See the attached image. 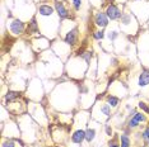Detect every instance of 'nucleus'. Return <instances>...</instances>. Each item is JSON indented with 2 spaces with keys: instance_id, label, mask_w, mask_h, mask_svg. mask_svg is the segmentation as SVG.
I'll return each instance as SVG.
<instances>
[{
  "instance_id": "1",
  "label": "nucleus",
  "mask_w": 149,
  "mask_h": 147,
  "mask_svg": "<svg viewBox=\"0 0 149 147\" xmlns=\"http://www.w3.org/2000/svg\"><path fill=\"white\" fill-rule=\"evenodd\" d=\"M106 15L108 16V19H111V21H117V19L121 18V15H123V12H121L120 6L117 4H115V3H111V4H108L106 6Z\"/></svg>"
},
{
  "instance_id": "2",
  "label": "nucleus",
  "mask_w": 149,
  "mask_h": 147,
  "mask_svg": "<svg viewBox=\"0 0 149 147\" xmlns=\"http://www.w3.org/2000/svg\"><path fill=\"white\" fill-rule=\"evenodd\" d=\"M26 29H27V27L21 19H13V21L9 23V31H10V33L14 36L23 34Z\"/></svg>"
},
{
  "instance_id": "3",
  "label": "nucleus",
  "mask_w": 149,
  "mask_h": 147,
  "mask_svg": "<svg viewBox=\"0 0 149 147\" xmlns=\"http://www.w3.org/2000/svg\"><path fill=\"white\" fill-rule=\"evenodd\" d=\"M108 16L106 15V13L104 12H96L94 13V19H93V22H94V24H96L100 29H103V28H106V27L108 25Z\"/></svg>"
},
{
  "instance_id": "4",
  "label": "nucleus",
  "mask_w": 149,
  "mask_h": 147,
  "mask_svg": "<svg viewBox=\"0 0 149 147\" xmlns=\"http://www.w3.org/2000/svg\"><path fill=\"white\" fill-rule=\"evenodd\" d=\"M78 36H79V31H78L77 27L72 28L70 31H68L64 36V41L65 43H68L69 46H75L78 42Z\"/></svg>"
},
{
  "instance_id": "5",
  "label": "nucleus",
  "mask_w": 149,
  "mask_h": 147,
  "mask_svg": "<svg viewBox=\"0 0 149 147\" xmlns=\"http://www.w3.org/2000/svg\"><path fill=\"white\" fill-rule=\"evenodd\" d=\"M54 8H55V12H56V14H57V16H59L60 19L69 18V10H68V8L65 6V3L64 1H61V0L55 1Z\"/></svg>"
},
{
  "instance_id": "6",
  "label": "nucleus",
  "mask_w": 149,
  "mask_h": 147,
  "mask_svg": "<svg viewBox=\"0 0 149 147\" xmlns=\"http://www.w3.org/2000/svg\"><path fill=\"white\" fill-rule=\"evenodd\" d=\"M145 122H147V117H145L144 113H134V115L129 121V128H135L140 123H145Z\"/></svg>"
},
{
  "instance_id": "7",
  "label": "nucleus",
  "mask_w": 149,
  "mask_h": 147,
  "mask_svg": "<svg viewBox=\"0 0 149 147\" xmlns=\"http://www.w3.org/2000/svg\"><path fill=\"white\" fill-rule=\"evenodd\" d=\"M54 13H56L54 6H51L50 4H42L38 6V13L37 14L40 16H52Z\"/></svg>"
},
{
  "instance_id": "8",
  "label": "nucleus",
  "mask_w": 149,
  "mask_h": 147,
  "mask_svg": "<svg viewBox=\"0 0 149 147\" xmlns=\"http://www.w3.org/2000/svg\"><path fill=\"white\" fill-rule=\"evenodd\" d=\"M138 84L139 86L144 88V86L149 85V70L148 69H143L139 75V79H138Z\"/></svg>"
},
{
  "instance_id": "9",
  "label": "nucleus",
  "mask_w": 149,
  "mask_h": 147,
  "mask_svg": "<svg viewBox=\"0 0 149 147\" xmlns=\"http://www.w3.org/2000/svg\"><path fill=\"white\" fill-rule=\"evenodd\" d=\"M84 139H86V131L84 129H77L72 135V141L77 145H82Z\"/></svg>"
},
{
  "instance_id": "10",
  "label": "nucleus",
  "mask_w": 149,
  "mask_h": 147,
  "mask_svg": "<svg viewBox=\"0 0 149 147\" xmlns=\"http://www.w3.org/2000/svg\"><path fill=\"white\" fill-rule=\"evenodd\" d=\"M38 29H40V24L37 23V19L33 16V18L31 19V22L28 23V25H27V33H28V34L38 33Z\"/></svg>"
},
{
  "instance_id": "11",
  "label": "nucleus",
  "mask_w": 149,
  "mask_h": 147,
  "mask_svg": "<svg viewBox=\"0 0 149 147\" xmlns=\"http://www.w3.org/2000/svg\"><path fill=\"white\" fill-rule=\"evenodd\" d=\"M18 98H21V93H18V91H8V94L5 95V100L9 103L14 102Z\"/></svg>"
},
{
  "instance_id": "12",
  "label": "nucleus",
  "mask_w": 149,
  "mask_h": 147,
  "mask_svg": "<svg viewBox=\"0 0 149 147\" xmlns=\"http://www.w3.org/2000/svg\"><path fill=\"white\" fill-rule=\"evenodd\" d=\"M118 103H120V99H118L117 96H115V95H108L107 96V104L110 105L111 108H115V106H117Z\"/></svg>"
},
{
  "instance_id": "13",
  "label": "nucleus",
  "mask_w": 149,
  "mask_h": 147,
  "mask_svg": "<svg viewBox=\"0 0 149 147\" xmlns=\"http://www.w3.org/2000/svg\"><path fill=\"white\" fill-rule=\"evenodd\" d=\"M94 137H96V129L94 128H88L86 131V141L91 143L94 139Z\"/></svg>"
},
{
  "instance_id": "14",
  "label": "nucleus",
  "mask_w": 149,
  "mask_h": 147,
  "mask_svg": "<svg viewBox=\"0 0 149 147\" xmlns=\"http://www.w3.org/2000/svg\"><path fill=\"white\" fill-rule=\"evenodd\" d=\"M120 139H121L120 147H130V138H129L127 135H121Z\"/></svg>"
},
{
  "instance_id": "15",
  "label": "nucleus",
  "mask_w": 149,
  "mask_h": 147,
  "mask_svg": "<svg viewBox=\"0 0 149 147\" xmlns=\"http://www.w3.org/2000/svg\"><path fill=\"white\" fill-rule=\"evenodd\" d=\"M138 106H139V109H140V110H143L145 114H149V105L147 104V103H144V102H139Z\"/></svg>"
},
{
  "instance_id": "16",
  "label": "nucleus",
  "mask_w": 149,
  "mask_h": 147,
  "mask_svg": "<svg viewBox=\"0 0 149 147\" xmlns=\"http://www.w3.org/2000/svg\"><path fill=\"white\" fill-rule=\"evenodd\" d=\"M93 37H94V39H102L103 37H104L103 29H98V31H96V32L93 33Z\"/></svg>"
},
{
  "instance_id": "17",
  "label": "nucleus",
  "mask_w": 149,
  "mask_h": 147,
  "mask_svg": "<svg viewBox=\"0 0 149 147\" xmlns=\"http://www.w3.org/2000/svg\"><path fill=\"white\" fill-rule=\"evenodd\" d=\"M72 3H73L74 9H75L77 12L80 10V6H82V0H72Z\"/></svg>"
},
{
  "instance_id": "18",
  "label": "nucleus",
  "mask_w": 149,
  "mask_h": 147,
  "mask_svg": "<svg viewBox=\"0 0 149 147\" xmlns=\"http://www.w3.org/2000/svg\"><path fill=\"white\" fill-rule=\"evenodd\" d=\"M3 147H15V143L13 141H5L3 142Z\"/></svg>"
},
{
  "instance_id": "19",
  "label": "nucleus",
  "mask_w": 149,
  "mask_h": 147,
  "mask_svg": "<svg viewBox=\"0 0 149 147\" xmlns=\"http://www.w3.org/2000/svg\"><path fill=\"white\" fill-rule=\"evenodd\" d=\"M143 137L145 141H149V127H147V128L143 131Z\"/></svg>"
},
{
  "instance_id": "20",
  "label": "nucleus",
  "mask_w": 149,
  "mask_h": 147,
  "mask_svg": "<svg viewBox=\"0 0 149 147\" xmlns=\"http://www.w3.org/2000/svg\"><path fill=\"white\" fill-rule=\"evenodd\" d=\"M117 34H118V33L116 31H110V32H108V37H110V39H115L117 37Z\"/></svg>"
},
{
  "instance_id": "21",
  "label": "nucleus",
  "mask_w": 149,
  "mask_h": 147,
  "mask_svg": "<svg viewBox=\"0 0 149 147\" xmlns=\"http://www.w3.org/2000/svg\"><path fill=\"white\" fill-rule=\"evenodd\" d=\"M110 147H120V146H118V143H116L115 139H113L112 142H110Z\"/></svg>"
},
{
  "instance_id": "22",
  "label": "nucleus",
  "mask_w": 149,
  "mask_h": 147,
  "mask_svg": "<svg viewBox=\"0 0 149 147\" xmlns=\"http://www.w3.org/2000/svg\"><path fill=\"white\" fill-rule=\"evenodd\" d=\"M106 132L108 133V136H111V133H112V129H111L110 127H107V128H106Z\"/></svg>"
},
{
  "instance_id": "23",
  "label": "nucleus",
  "mask_w": 149,
  "mask_h": 147,
  "mask_svg": "<svg viewBox=\"0 0 149 147\" xmlns=\"http://www.w3.org/2000/svg\"><path fill=\"white\" fill-rule=\"evenodd\" d=\"M118 3H126V0H117Z\"/></svg>"
},
{
  "instance_id": "24",
  "label": "nucleus",
  "mask_w": 149,
  "mask_h": 147,
  "mask_svg": "<svg viewBox=\"0 0 149 147\" xmlns=\"http://www.w3.org/2000/svg\"><path fill=\"white\" fill-rule=\"evenodd\" d=\"M54 147H60V146H54Z\"/></svg>"
},
{
  "instance_id": "25",
  "label": "nucleus",
  "mask_w": 149,
  "mask_h": 147,
  "mask_svg": "<svg viewBox=\"0 0 149 147\" xmlns=\"http://www.w3.org/2000/svg\"><path fill=\"white\" fill-rule=\"evenodd\" d=\"M138 1H141V0H138Z\"/></svg>"
},
{
  "instance_id": "26",
  "label": "nucleus",
  "mask_w": 149,
  "mask_h": 147,
  "mask_svg": "<svg viewBox=\"0 0 149 147\" xmlns=\"http://www.w3.org/2000/svg\"><path fill=\"white\" fill-rule=\"evenodd\" d=\"M56 1H59V0H56Z\"/></svg>"
}]
</instances>
